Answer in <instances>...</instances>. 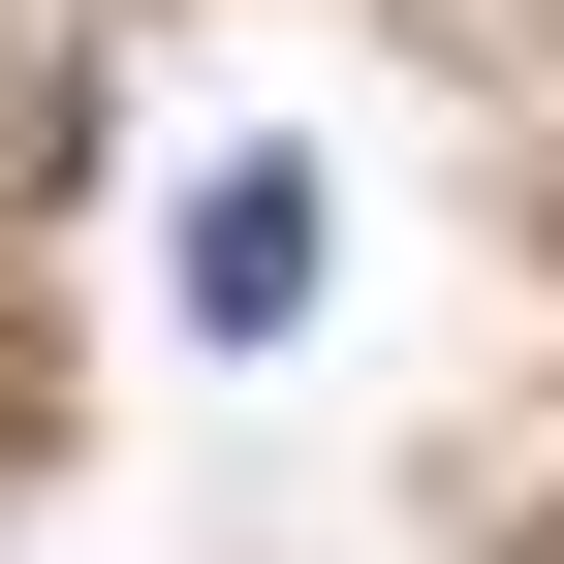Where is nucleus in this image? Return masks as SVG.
<instances>
[{
	"mask_svg": "<svg viewBox=\"0 0 564 564\" xmlns=\"http://www.w3.org/2000/svg\"><path fill=\"white\" fill-rule=\"evenodd\" d=\"M188 314H220V345H282V314H314V188H282V158H220V188H188Z\"/></svg>",
	"mask_w": 564,
	"mask_h": 564,
	"instance_id": "obj_1",
	"label": "nucleus"
}]
</instances>
